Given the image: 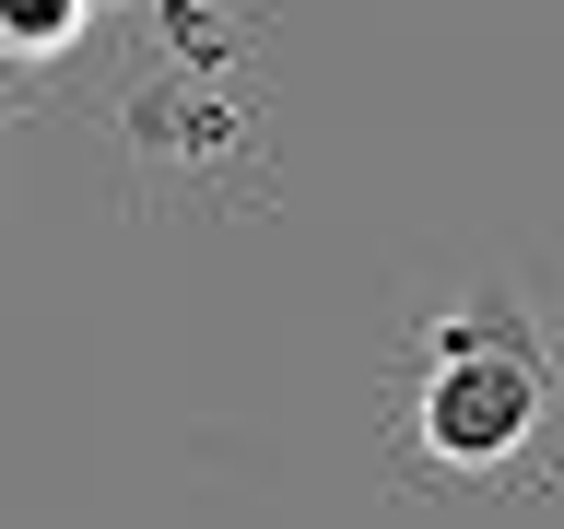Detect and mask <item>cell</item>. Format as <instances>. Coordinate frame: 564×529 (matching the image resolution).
Returning a JSON list of instances; mask_svg holds the SVG:
<instances>
[{"label": "cell", "instance_id": "cell-1", "mask_svg": "<svg viewBox=\"0 0 564 529\" xmlns=\"http://www.w3.org/2000/svg\"><path fill=\"white\" fill-rule=\"evenodd\" d=\"M553 423V353L529 330L518 294H482L470 317L423 330V377H412V458L447 483H494L518 471Z\"/></svg>", "mask_w": 564, "mask_h": 529}, {"label": "cell", "instance_id": "cell-2", "mask_svg": "<svg viewBox=\"0 0 564 529\" xmlns=\"http://www.w3.org/2000/svg\"><path fill=\"white\" fill-rule=\"evenodd\" d=\"M83 35V0H0V47L12 60H59Z\"/></svg>", "mask_w": 564, "mask_h": 529}, {"label": "cell", "instance_id": "cell-3", "mask_svg": "<svg viewBox=\"0 0 564 529\" xmlns=\"http://www.w3.org/2000/svg\"><path fill=\"white\" fill-rule=\"evenodd\" d=\"M83 12H106V0H83Z\"/></svg>", "mask_w": 564, "mask_h": 529}]
</instances>
